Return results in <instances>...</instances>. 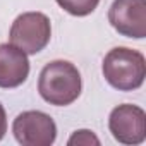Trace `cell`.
Masks as SVG:
<instances>
[{"label":"cell","mask_w":146,"mask_h":146,"mask_svg":"<svg viewBox=\"0 0 146 146\" xmlns=\"http://www.w3.org/2000/svg\"><path fill=\"white\" fill-rule=\"evenodd\" d=\"M81 90V74L69 60H52L40 72L38 93L50 105L67 107L74 103L79 98Z\"/></svg>","instance_id":"obj_1"},{"label":"cell","mask_w":146,"mask_h":146,"mask_svg":"<svg viewBox=\"0 0 146 146\" xmlns=\"http://www.w3.org/2000/svg\"><path fill=\"white\" fill-rule=\"evenodd\" d=\"M105 81L119 91H134L143 86L146 78V58L141 52L117 46L112 48L102 64Z\"/></svg>","instance_id":"obj_2"},{"label":"cell","mask_w":146,"mask_h":146,"mask_svg":"<svg viewBox=\"0 0 146 146\" xmlns=\"http://www.w3.org/2000/svg\"><path fill=\"white\" fill-rule=\"evenodd\" d=\"M52 38L50 19L43 12H24L16 17L11 26L9 40L26 55L40 53Z\"/></svg>","instance_id":"obj_3"},{"label":"cell","mask_w":146,"mask_h":146,"mask_svg":"<svg viewBox=\"0 0 146 146\" xmlns=\"http://www.w3.org/2000/svg\"><path fill=\"white\" fill-rule=\"evenodd\" d=\"M14 137L23 146H50L57 139L55 120L40 110H26L14 119Z\"/></svg>","instance_id":"obj_4"},{"label":"cell","mask_w":146,"mask_h":146,"mask_svg":"<svg viewBox=\"0 0 146 146\" xmlns=\"http://www.w3.org/2000/svg\"><path fill=\"white\" fill-rule=\"evenodd\" d=\"M108 129L120 144H141L146 139V113L137 105H119L110 112Z\"/></svg>","instance_id":"obj_5"},{"label":"cell","mask_w":146,"mask_h":146,"mask_svg":"<svg viewBox=\"0 0 146 146\" xmlns=\"http://www.w3.org/2000/svg\"><path fill=\"white\" fill-rule=\"evenodd\" d=\"M108 23L119 35L143 40L146 36V0H113Z\"/></svg>","instance_id":"obj_6"},{"label":"cell","mask_w":146,"mask_h":146,"mask_svg":"<svg viewBox=\"0 0 146 146\" xmlns=\"http://www.w3.org/2000/svg\"><path fill=\"white\" fill-rule=\"evenodd\" d=\"M29 76L28 55L12 43L0 45V88L12 90L21 86Z\"/></svg>","instance_id":"obj_7"},{"label":"cell","mask_w":146,"mask_h":146,"mask_svg":"<svg viewBox=\"0 0 146 146\" xmlns=\"http://www.w3.org/2000/svg\"><path fill=\"white\" fill-rule=\"evenodd\" d=\"M55 2L70 16L84 17L90 16L100 4V0H55Z\"/></svg>","instance_id":"obj_8"},{"label":"cell","mask_w":146,"mask_h":146,"mask_svg":"<svg viewBox=\"0 0 146 146\" xmlns=\"http://www.w3.org/2000/svg\"><path fill=\"white\" fill-rule=\"evenodd\" d=\"M69 146H100V139L96 137V134L90 129H79V131H74V134H72L67 141Z\"/></svg>","instance_id":"obj_9"},{"label":"cell","mask_w":146,"mask_h":146,"mask_svg":"<svg viewBox=\"0 0 146 146\" xmlns=\"http://www.w3.org/2000/svg\"><path fill=\"white\" fill-rule=\"evenodd\" d=\"M5 132H7V113H5L4 105L0 103V141L4 139Z\"/></svg>","instance_id":"obj_10"}]
</instances>
